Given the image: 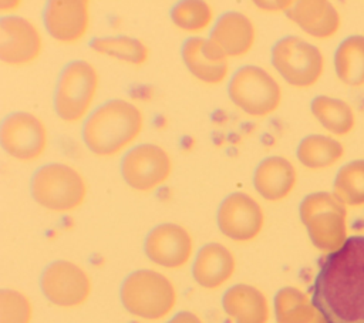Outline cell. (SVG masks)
<instances>
[{
	"mask_svg": "<svg viewBox=\"0 0 364 323\" xmlns=\"http://www.w3.org/2000/svg\"><path fill=\"white\" fill-rule=\"evenodd\" d=\"M346 211L340 201L327 192L307 195L300 203V218L314 245L336 250L344 243Z\"/></svg>",
	"mask_w": 364,
	"mask_h": 323,
	"instance_id": "ba28073f",
	"label": "cell"
},
{
	"mask_svg": "<svg viewBox=\"0 0 364 323\" xmlns=\"http://www.w3.org/2000/svg\"><path fill=\"white\" fill-rule=\"evenodd\" d=\"M43 51L40 30L28 18L4 16L0 20V60L13 67L34 63Z\"/></svg>",
	"mask_w": 364,
	"mask_h": 323,
	"instance_id": "4fadbf2b",
	"label": "cell"
},
{
	"mask_svg": "<svg viewBox=\"0 0 364 323\" xmlns=\"http://www.w3.org/2000/svg\"><path fill=\"white\" fill-rule=\"evenodd\" d=\"M172 168L171 155L152 142L134 145L121 159L125 184L138 192H152L162 186L171 178Z\"/></svg>",
	"mask_w": 364,
	"mask_h": 323,
	"instance_id": "9c48e42d",
	"label": "cell"
},
{
	"mask_svg": "<svg viewBox=\"0 0 364 323\" xmlns=\"http://www.w3.org/2000/svg\"><path fill=\"white\" fill-rule=\"evenodd\" d=\"M100 84L97 68L87 60L67 63L57 80L54 91V111L68 124L87 118Z\"/></svg>",
	"mask_w": 364,
	"mask_h": 323,
	"instance_id": "5b68a950",
	"label": "cell"
},
{
	"mask_svg": "<svg viewBox=\"0 0 364 323\" xmlns=\"http://www.w3.org/2000/svg\"><path fill=\"white\" fill-rule=\"evenodd\" d=\"M33 199L51 212H71L82 205L87 196V182L80 171L63 162L40 166L31 176Z\"/></svg>",
	"mask_w": 364,
	"mask_h": 323,
	"instance_id": "277c9868",
	"label": "cell"
},
{
	"mask_svg": "<svg viewBox=\"0 0 364 323\" xmlns=\"http://www.w3.org/2000/svg\"><path fill=\"white\" fill-rule=\"evenodd\" d=\"M236 259L230 249L218 242L203 245L193 260L192 276L195 282L208 290L219 289L235 273Z\"/></svg>",
	"mask_w": 364,
	"mask_h": 323,
	"instance_id": "d6986e66",
	"label": "cell"
},
{
	"mask_svg": "<svg viewBox=\"0 0 364 323\" xmlns=\"http://www.w3.org/2000/svg\"><path fill=\"white\" fill-rule=\"evenodd\" d=\"M172 23L182 31L199 34L213 21V9L202 0H183L171 9Z\"/></svg>",
	"mask_w": 364,
	"mask_h": 323,
	"instance_id": "484cf974",
	"label": "cell"
},
{
	"mask_svg": "<svg viewBox=\"0 0 364 323\" xmlns=\"http://www.w3.org/2000/svg\"><path fill=\"white\" fill-rule=\"evenodd\" d=\"M0 142L10 157L23 162H31L38 159L47 149V127L36 114L16 111L3 120Z\"/></svg>",
	"mask_w": 364,
	"mask_h": 323,
	"instance_id": "30bf717a",
	"label": "cell"
},
{
	"mask_svg": "<svg viewBox=\"0 0 364 323\" xmlns=\"http://www.w3.org/2000/svg\"><path fill=\"white\" fill-rule=\"evenodd\" d=\"M313 305L293 287H283L274 296V313L279 323H301L311 314Z\"/></svg>",
	"mask_w": 364,
	"mask_h": 323,
	"instance_id": "83f0119b",
	"label": "cell"
},
{
	"mask_svg": "<svg viewBox=\"0 0 364 323\" xmlns=\"http://www.w3.org/2000/svg\"><path fill=\"white\" fill-rule=\"evenodd\" d=\"M297 159L309 169H323L343 157V147L330 137L313 134L304 137L297 145Z\"/></svg>",
	"mask_w": 364,
	"mask_h": 323,
	"instance_id": "603a6c76",
	"label": "cell"
},
{
	"mask_svg": "<svg viewBox=\"0 0 364 323\" xmlns=\"http://www.w3.org/2000/svg\"><path fill=\"white\" fill-rule=\"evenodd\" d=\"M144 250L155 265L166 269H179L189 262L193 253V239L182 225L165 222L156 225L146 235Z\"/></svg>",
	"mask_w": 364,
	"mask_h": 323,
	"instance_id": "5bb4252c",
	"label": "cell"
},
{
	"mask_svg": "<svg viewBox=\"0 0 364 323\" xmlns=\"http://www.w3.org/2000/svg\"><path fill=\"white\" fill-rule=\"evenodd\" d=\"M216 223L226 238L245 243L259 236L264 225V213L259 202L250 195L232 192L220 202Z\"/></svg>",
	"mask_w": 364,
	"mask_h": 323,
	"instance_id": "7c38bea8",
	"label": "cell"
},
{
	"mask_svg": "<svg viewBox=\"0 0 364 323\" xmlns=\"http://www.w3.org/2000/svg\"><path fill=\"white\" fill-rule=\"evenodd\" d=\"M222 306L235 323H267L270 314L264 293L246 283L229 287L223 293Z\"/></svg>",
	"mask_w": 364,
	"mask_h": 323,
	"instance_id": "ffe728a7",
	"label": "cell"
},
{
	"mask_svg": "<svg viewBox=\"0 0 364 323\" xmlns=\"http://www.w3.org/2000/svg\"><path fill=\"white\" fill-rule=\"evenodd\" d=\"M311 305L326 323H364V235H354L323 260Z\"/></svg>",
	"mask_w": 364,
	"mask_h": 323,
	"instance_id": "6da1fadb",
	"label": "cell"
},
{
	"mask_svg": "<svg viewBox=\"0 0 364 323\" xmlns=\"http://www.w3.org/2000/svg\"><path fill=\"white\" fill-rule=\"evenodd\" d=\"M90 47L98 54L131 65H142L149 58V48L146 44L139 38L129 36L95 37L91 40Z\"/></svg>",
	"mask_w": 364,
	"mask_h": 323,
	"instance_id": "7402d4cb",
	"label": "cell"
},
{
	"mask_svg": "<svg viewBox=\"0 0 364 323\" xmlns=\"http://www.w3.org/2000/svg\"><path fill=\"white\" fill-rule=\"evenodd\" d=\"M40 287L50 303L58 307H77L90 297L92 283L81 266L68 260H55L43 270Z\"/></svg>",
	"mask_w": 364,
	"mask_h": 323,
	"instance_id": "8fae6325",
	"label": "cell"
},
{
	"mask_svg": "<svg viewBox=\"0 0 364 323\" xmlns=\"http://www.w3.org/2000/svg\"><path fill=\"white\" fill-rule=\"evenodd\" d=\"M166 323H203V322L198 314L188 310H182L175 316H172Z\"/></svg>",
	"mask_w": 364,
	"mask_h": 323,
	"instance_id": "f546056e",
	"label": "cell"
},
{
	"mask_svg": "<svg viewBox=\"0 0 364 323\" xmlns=\"http://www.w3.org/2000/svg\"><path fill=\"white\" fill-rule=\"evenodd\" d=\"M144 128V115L135 104L112 98L97 107L84 121L81 137L97 157H114L128 148Z\"/></svg>",
	"mask_w": 364,
	"mask_h": 323,
	"instance_id": "7a4b0ae2",
	"label": "cell"
},
{
	"mask_svg": "<svg viewBox=\"0 0 364 323\" xmlns=\"http://www.w3.org/2000/svg\"><path fill=\"white\" fill-rule=\"evenodd\" d=\"M310 108L317 121L327 131L336 135L348 134L354 125V114L351 107L338 98L317 95L311 101Z\"/></svg>",
	"mask_w": 364,
	"mask_h": 323,
	"instance_id": "d4e9b609",
	"label": "cell"
},
{
	"mask_svg": "<svg viewBox=\"0 0 364 323\" xmlns=\"http://www.w3.org/2000/svg\"><path fill=\"white\" fill-rule=\"evenodd\" d=\"M228 95L239 110L256 118L270 115L282 102V88L276 78L255 64L242 65L233 73Z\"/></svg>",
	"mask_w": 364,
	"mask_h": 323,
	"instance_id": "8992f818",
	"label": "cell"
},
{
	"mask_svg": "<svg viewBox=\"0 0 364 323\" xmlns=\"http://www.w3.org/2000/svg\"><path fill=\"white\" fill-rule=\"evenodd\" d=\"M119 297L128 313L155 322L173 310L176 289L165 275L151 269H139L124 279Z\"/></svg>",
	"mask_w": 364,
	"mask_h": 323,
	"instance_id": "3957f363",
	"label": "cell"
},
{
	"mask_svg": "<svg viewBox=\"0 0 364 323\" xmlns=\"http://www.w3.org/2000/svg\"><path fill=\"white\" fill-rule=\"evenodd\" d=\"M338 78L348 85L364 84V37L351 36L341 41L334 54Z\"/></svg>",
	"mask_w": 364,
	"mask_h": 323,
	"instance_id": "cb8c5ba5",
	"label": "cell"
},
{
	"mask_svg": "<svg viewBox=\"0 0 364 323\" xmlns=\"http://www.w3.org/2000/svg\"><path fill=\"white\" fill-rule=\"evenodd\" d=\"M209 40L216 44L226 57L246 55L256 40V28L253 21L240 11H226L215 21Z\"/></svg>",
	"mask_w": 364,
	"mask_h": 323,
	"instance_id": "e0dca14e",
	"label": "cell"
},
{
	"mask_svg": "<svg viewBox=\"0 0 364 323\" xmlns=\"http://www.w3.org/2000/svg\"><path fill=\"white\" fill-rule=\"evenodd\" d=\"M297 182L293 164L280 155L263 158L253 172V186L266 201L279 202L290 195Z\"/></svg>",
	"mask_w": 364,
	"mask_h": 323,
	"instance_id": "ac0fdd59",
	"label": "cell"
},
{
	"mask_svg": "<svg viewBox=\"0 0 364 323\" xmlns=\"http://www.w3.org/2000/svg\"><path fill=\"white\" fill-rule=\"evenodd\" d=\"M33 306L30 299L14 289L0 292V323H30Z\"/></svg>",
	"mask_w": 364,
	"mask_h": 323,
	"instance_id": "f1b7e54d",
	"label": "cell"
},
{
	"mask_svg": "<svg viewBox=\"0 0 364 323\" xmlns=\"http://www.w3.org/2000/svg\"><path fill=\"white\" fill-rule=\"evenodd\" d=\"M43 21L54 40L63 44H75L90 28V1L50 0L44 6Z\"/></svg>",
	"mask_w": 364,
	"mask_h": 323,
	"instance_id": "9a60e30c",
	"label": "cell"
},
{
	"mask_svg": "<svg viewBox=\"0 0 364 323\" xmlns=\"http://www.w3.org/2000/svg\"><path fill=\"white\" fill-rule=\"evenodd\" d=\"M272 64L287 84L307 88L321 77L324 58L321 51L309 41L286 36L272 47Z\"/></svg>",
	"mask_w": 364,
	"mask_h": 323,
	"instance_id": "52a82bcc",
	"label": "cell"
},
{
	"mask_svg": "<svg viewBox=\"0 0 364 323\" xmlns=\"http://www.w3.org/2000/svg\"><path fill=\"white\" fill-rule=\"evenodd\" d=\"M287 17L303 31L316 38L331 37L340 26V16L328 1L303 0L291 3Z\"/></svg>",
	"mask_w": 364,
	"mask_h": 323,
	"instance_id": "44dd1931",
	"label": "cell"
},
{
	"mask_svg": "<svg viewBox=\"0 0 364 323\" xmlns=\"http://www.w3.org/2000/svg\"><path fill=\"white\" fill-rule=\"evenodd\" d=\"M334 196L348 205L364 203V159L340 168L334 179Z\"/></svg>",
	"mask_w": 364,
	"mask_h": 323,
	"instance_id": "4316f807",
	"label": "cell"
},
{
	"mask_svg": "<svg viewBox=\"0 0 364 323\" xmlns=\"http://www.w3.org/2000/svg\"><path fill=\"white\" fill-rule=\"evenodd\" d=\"M181 55L189 73L205 84L216 85L228 77V57L209 38L198 36L186 38Z\"/></svg>",
	"mask_w": 364,
	"mask_h": 323,
	"instance_id": "2e32d148",
	"label": "cell"
}]
</instances>
